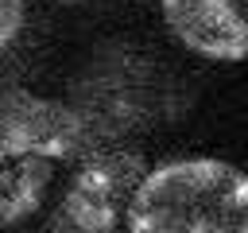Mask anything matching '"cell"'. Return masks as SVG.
Here are the masks:
<instances>
[{"instance_id":"obj_7","label":"cell","mask_w":248,"mask_h":233,"mask_svg":"<svg viewBox=\"0 0 248 233\" xmlns=\"http://www.w3.org/2000/svg\"><path fill=\"white\" fill-rule=\"evenodd\" d=\"M23 27V0H0V54L16 43Z\"/></svg>"},{"instance_id":"obj_6","label":"cell","mask_w":248,"mask_h":233,"mask_svg":"<svg viewBox=\"0 0 248 233\" xmlns=\"http://www.w3.org/2000/svg\"><path fill=\"white\" fill-rule=\"evenodd\" d=\"M50 163L54 159L46 155H19L0 163V233L39 210L50 186V171H54Z\"/></svg>"},{"instance_id":"obj_4","label":"cell","mask_w":248,"mask_h":233,"mask_svg":"<svg viewBox=\"0 0 248 233\" xmlns=\"http://www.w3.org/2000/svg\"><path fill=\"white\" fill-rule=\"evenodd\" d=\"M81 151L89 155V140L70 105L23 89L0 93V163L19 155L66 159Z\"/></svg>"},{"instance_id":"obj_8","label":"cell","mask_w":248,"mask_h":233,"mask_svg":"<svg viewBox=\"0 0 248 233\" xmlns=\"http://www.w3.org/2000/svg\"><path fill=\"white\" fill-rule=\"evenodd\" d=\"M62 4H74V0H62Z\"/></svg>"},{"instance_id":"obj_3","label":"cell","mask_w":248,"mask_h":233,"mask_svg":"<svg viewBox=\"0 0 248 233\" xmlns=\"http://www.w3.org/2000/svg\"><path fill=\"white\" fill-rule=\"evenodd\" d=\"M159 101V89L140 58H105L97 62L74 93V113L85 128L89 155L140 128Z\"/></svg>"},{"instance_id":"obj_5","label":"cell","mask_w":248,"mask_h":233,"mask_svg":"<svg viewBox=\"0 0 248 233\" xmlns=\"http://www.w3.org/2000/svg\"><path fill=\"white\" fill-rule=\"evenodd\" d=\"M159 8L186 50L209 62L248 58V19L236 0H159Z\"/></svg>"},{"instance_id":"obj_1","label":"cell","mask_w":248,"mask_h":233,"mask_svg":"<svg viewBox=\"0 0 248 233\" xmlns=\"http://www.w3.org/2000/svg\"><path fill=\"white\" fill-rule=\"evenodd\" d=\"M124 221L132 233H248V175L209 155L170 159L140 179Z\"/></svg>"},{"instance_id":"obj_2","label":"cell","mask_w":248,"mask_h":233,"mask_svg":"<svg viewBox=\"0 0 248 233\" xmlns=\"http://www.w3.org/2000/svg\"><path fill=\"white\" fill-rule=\"evenodd\" d=\"M143 175V155L132 148H101L85 155L50 217V233H116Z\"/></svg>"}]
</instances>
